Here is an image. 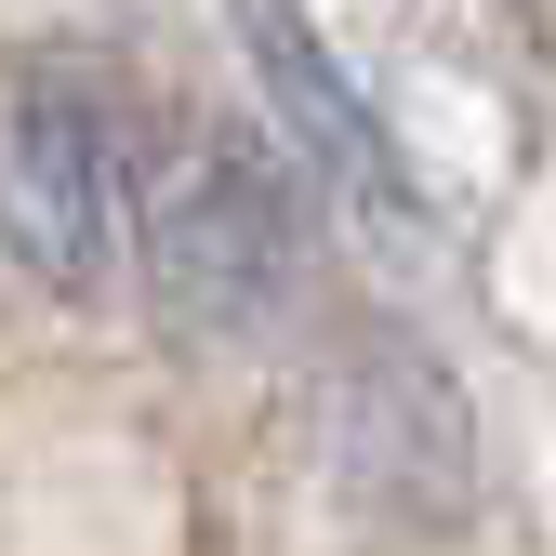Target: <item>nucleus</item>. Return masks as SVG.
<instances>
[{
	"mask_svg": "<svg viewBox=\"0 0 556 556\" xmlns=\"http://www.w3.org/2000/svg\"><path fill=\"white\" fill-rule=\"evenodd\" d=\"M132 265L147 305L186 344H252L305 305L318 278V199L252 119H186L173 147H147V199H132Z\"/></svg>",
	"mask_w": 556,
	"mask_h": 556,
	"instance_id": "nucleus-1",
	"label": "nucleus"
},
{
	"mask_svg": "<svg viewBox=\"0 0 556 556\" xmlns=\"http://www.w3.org/2000/svg\"><path fill=\"white\" fill-rule=\"evenodd\" d=\"M132 199H147V119L106 80H14L0 106V252L53 305H93L132 278Z\"/></svg>",
	"mask_w": 556,
	"mask_h": 556,
	"instance_id": "nucleus-2",
	"label": "nucleus"
},
{
	"mask_svg": "<svg viewBox=\"0 0 556 556\" xmlns=\"http://www.w3.org/2000/svg\"><path fill=\"white\" fill-rule=\"evenodd\" d=\"M318 464H331V491L358 517H384V530H451L477 504V477H491L464 371L425 331H397V318H358L318 358Z\"/></svg>",
	"mask_w": 556,
	"mask_h": 556,
	"instance_id": "nucleus-3",
	"label": "nucleus"
},
{
	"mask_svg": "<svg viewBox=\"0 0 556 556\" xmlns=\"http://www.w3.org/2000/svg\"><path fill=\"white\" fill-rule=\"evenodd\" d=\"M239 66H252V93H265L252 132L292 160L305 199H331V213H358V226H384V239H425V186H410L384 106L344 80V53H331L305 14H239Z\"/></svg>",
	"mask_w": 556,
	"mask_h": 556,
	"instance_id": "nucleus-4",
	"label": "nucleus"
}]
</instances>
